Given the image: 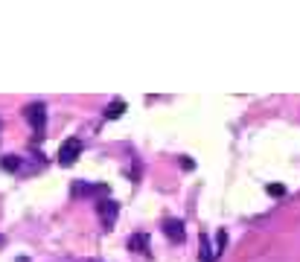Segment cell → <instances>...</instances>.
Returning <instances> with one entry per match:
<instances>
[{
	"mask_svg": "<svg viewBox=\"0 0 300 262\" xmlns=\"http://www.w3.org/2000/svg\"><path fill=\"white\" fill-rule=\"evenodd\" d=\"M216 259V251L210 248V236L201 233V262H213Z\"/></svg>",
	"mask_w": 300,
	"mask_h": 262,
	"instance_id": "52a82bcc",
	"label": "cell"
},
{
	"mask_svg": "<svg viewBox=\"0 0 300 262\" xmlns=\"http://www.w3.org/2000/svg\"><path fill=\"white\" fill-rule=\"evenodd\" d=\"M164 233L172 239V242H184V221L178 218H166L164 221Z\"/></svg>",
	"mask_w": 300,
	"mask_h": 262,
	"instance_id": "277c9868",
	"label": "cell"
},
{
	"mask_svg": "<svg viewBox=\"0 0 300 262\" xmlns=\"http://www.w3.org/2000/svg\"><path fill=\"white\" fill-rule=\"evenodd\" d=\"M27 119H29V126L35 128V134L38 137H44V126H47V108H44V102H32V105H27Z\"/></svg>",
	"mask_w": 300,
	"mask_h": 262,
	"instance_id": "7a4b0ae2",
	"label": "cell"
},
{
	"mask_svg": "<svg viewBox=\"0 0 300 262\" xmlns=\"http://www.w3.org/2000/svg\"><path fill=\"white\" fill-rule=\"evenodd\" d=\"M96 213H99V218H102V225L105 227H111L114 225V221H117V216H119V204L117 201H99V204H96Z\"/></svg>",
	"mask_w": 300,
	"mask_h": 262,
	"instance_id": "3957f363",
	"label": "cell"
},
{
	"mask_svg": "<svg viewBox=\"0 0 300 262\" xmlns=\"http://www.w3.org/2000/svg\"><path fill=\"white\" fill-rule=\"evenodd\" d=\"M268 192H271V195H283V192H286V190H283L280 184H274V187H268Z\"/></svg>",
	"mask_w": 300,
	"mask_h": 262,
	"instance_id": "30bf717a",
	"label": "cell"
},
{
	"mask_svg": "<svg viewBox=\"0 0 300 262\" xmlns=\"http://www.w3.org/2000/svg\"><path fill=\"white\" fill-rule=\"evenodd\" d=\"M123 111H126V102H123V99H114L108 108H105V117H108V119H119V117H123Z\"/></svg>",
	"mask_w": 300,
	"mask_h": 262,
	"instance_id": "ba28073f",
	"label": "cell"
},
{
	"mask_svg": "<svg viewBox=\"0 0 300 262\" xmlns=\"http://www.w3.org/2000/svg\"><path fill=\"white\" fill-rule=\"evenodd\" d=\"M76 195H102V192H108V187H105V184H96V187H93V184H76Z\"/></svg>",
	"mask_w": 300,
	"mask_h": 262,
	"instance_id": "8992f818",
	"label": "cell"
},
{
	"mask_svg": "<svg viewBox=\"0 0 300 262\" xmlns=\"http://www.w3.org/2000/svg\"><path fill=\"white\" fill-rule=\"evenodd\" d=\"M3 169H9V172L21 169V160L18 157H3Z\"/></svg>",
	"mask_w": 300,
	"mask_h": 262,
	"instance_id": "9c48e42d",
	"label": "cell"
},
{
	"mask_svg": "<svg viewBox=\"0 0 300 262\" xmlns=\"http://www.w3.org/2000/svg\"><path fill=\"white\" fill-rule=\"evenodd\" d=\"M79 154H82V140L79 137H70V140H64L58 146V163L62 166H73V163L79 160Z\"/></svg>",
	"mask_w": 300,
	"mask_h": 262,
	"instance_id": "6da1fadb",
	"label": "cell"
},
{
	"mask_svg": "<svg viewBox=\"0 0 300 262\" xmlns=\"http://www.w3.org/2000/svg\"><path fill=\"white\" fill-rule=\"evenodd\" d=\"M128 251L149 253V236H146V233H134V236H128Z\"/></svg>",
	"mask_w": 300,
	"mask_h": 262,
	"instance_id": "5b68a950",
	"label": "cell"
},
{
	"mask_svg": "<svg viewBox=\"0 0 300 262\" xmlns=\"http://www.w3.org/2000/svg\"><path fill=\"white\" fill-rule=\"evenodd\" d=\"M88 262H96V259H88Z\"/></svg>",
	"mask_w": 300,
	"mask_h": 262,
	"instance_id": "8fae6325",
	"label": "cell"
}]
</instances>
